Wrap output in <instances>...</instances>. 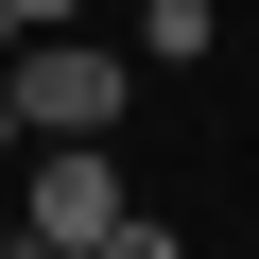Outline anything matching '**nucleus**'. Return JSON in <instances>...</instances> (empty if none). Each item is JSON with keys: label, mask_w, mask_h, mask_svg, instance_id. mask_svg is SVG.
Here are the masks:
<instances>
[{"label": "nucleus", "mask_w": 259, "mask_h": 259, "mask_svg": "<svg viewBox=\"0 0 259 259\" xmlns=\"http://www.w3.org/2000/svg\"><path fill=\"white\" fill-rule=\"evenodd\" d=\"M0 87H18V121H35V139H104V121H121V87H139V69H121V52H87L69 18H35L18 52H0Z\"/></svg>", "instance_id": "1"}, {"label": "nucleus", "mask_w": 259, "mask_h": 259, "mask_svg": "<svg viewBox=\"0 0 259 259\" xmlns=\"http://www.w3.org/2000/svg\"><path fill=\"white\" fill-rule=\"evenodd\" d=\"M121 207H139V190L104 173V139H52V156H35V207H18V225H35L52 259H104V242H121Z\"/></svg>", "instance_id": "2"}, {"label": "nucleus", "mask_w": 259, "mask_h": 259, "mask_svg": "<svg viewBox=\"0 0 259 259\" xmlns=\"http://www.w3.org/2000/svg\"><path fill=\"white\" fill-rule=\"evenodd\" d=\"M207 18H225V0H156V18H139V69H190V52H207Z\"/></svg>", "instance_id": "3"}, {"label": "nucleus", "mask_w": 259, "mask_h": 259, "mask_svg": "<svg viewBox=\"0 0 259 259\" xmlns=\"http://www.w3.org/2000/svg\"><path fill=\"white\" fill-rule=\"evenodd\" d=\"M35 18H87V0H18V35H35Z\"/></svg>", "instance_id": "4"}, {"label": "nucleus", "mask_w": 259, "mask_h": 259, "mask_svg": "<svg viewBox=\"0 0 259 259\" xmlns=\"http://www.w3.org/2000/svg\"><path fill=\"white\" fill-rule=\"evenodd\" d=\"M0 156H18V87H0Z\"/></svg>", "instance_id": "5"}, {"label": "nucleus", "mask_w": 259, "mask_h": 259, "mask_svg": "<svg viewBox=\"0 0 259 259\" xmlns=\"http://www.w3.org/2000/svg\"><path fill=\"white\" fill-rule=\"evenodd\" d=\"M0 52H18V0H0Z\"/></svg>", "instance_id": "6"}]
</instances>
